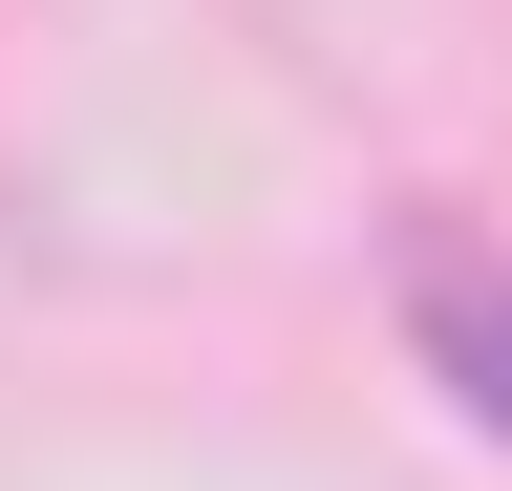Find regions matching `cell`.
<instances>
[{
    "label": "cell",
    "instance_id": "6da1fadb",
    "mask_svg": "<svg viewBox=\"0 0 512 491\" xmlns=\"http://www.w3.org/2000/svg\"><path fill=\"white\" fill-rule=\"evenodd\" d=\"M384 299H406V363L448 406L512 449V235H470V214H406L384 235Z\"/></svg>",
    "mask_w": 512,
    "mask_h": 491
}]
</instances>
